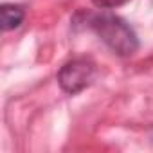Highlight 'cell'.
I'll return each mask as SVG.
<instances>
[{"label": "cell", "instance_id": "1", "mask_svg": "<svg viewBox=\"0 0 153 153\" xmlns=\"http://www.w3.org/2000/svg\"><path fill=\"white\" fill-rule=\"evenodd\" d=\"M88 27L119 56L126 58L139 51V38L133 27L121 16L103 11L96 15H87Z\"/></svg>", "mask_w": 153, "mask_h": 153}, {"label": "cell", "instance_id": "2", "mask_svg": "<svg viewBox=\"0 0 153 153\" xmlns=\"http://www.w3.org/2000/svg\"><path fill=\"white\" fill-rule=\"evenodd\" d=\"M96 76V63L90 58H74L67 61L58 72V83L68 96L83 92Z\"/></svg>", "mask_w": 153, "mask_h": 153}, {"label": "cell", "instance_id": "3", "mask_svg": "<svg viewBox=\"0 0 153 153\" xmlns=\"http://www.w3.org/2000/svg\"><path fill=\"white\" fill-rule=\"evenodd\" d=\"M0 18H2V29L6 33L18 29L25 20V9L20 4H2V7H0Z\"/></svg>", "mask_w": 153, "mask_h": 153}, {"label": "cell", "instance_id": "4", "mask_svg": "<svg viewBox=\"0 0 153 153\" xmlns=\"http://www.w3.org/2000/svg\"><path fill=\"white\" fill-rule=\"evenodd\" d=\"M92 2L99 9H114V7H119V6L126 4L128 0H92Z\"/></svg>", "mask_w": 153, "mask_h": 153}]
</instances>
